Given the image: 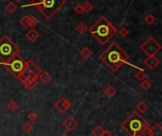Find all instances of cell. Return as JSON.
Segmentation results:
<instances>
[{"label":"cell","mask_w":162,"mask_h":136,"mask_svg":"<svg viewBox=\"0 0 162 136\" xmlns=\"http://www.w3.org/2000/svg\"><path fill=\"white\" fill-rule=\"evenodd\" d=\"M100 59L109 68L111 72H117L122 65L129 63V55L116 42L111 43L109 47L100 54Z\"/></svg>","instance_id":"cell-1"},{"label":"cell","mask_w":162,"mask_h":136,"mask_svg":"<svg viewBox=\"0 0 162 136\" xmlns=\"http://www.w3.org/2000/svg\"><path fill=\"white\" fill-rule=\"evenodd\" d=\"M88 31L101 45H105L118 30L105 16H102L89 28Z\"/></svg>","instance_id":"cell-2"},{"label":"cell","mask_w":162,"mask_h":136,"mask_svg":"<svg viewBox=\"0 0 162 136\" xmlns=\"http://www.w3.org/2000/svg\"><path fill=\"white\" fill-rule=\"evenodd\" d=\"M66 4V0H31L30 3L22 5L21 8L34 7L46 19L53 17Z\"/></svg>","instance_id":"cell-3"},{"label":"cell","mask_w":162,"mask_h":136,"mask_svg":"<svg viewBox=\"0 0 162 136\" xmlns=\"http://www.w3.org/2000/svg\"><path fill=\"white\" fill-rule=\"evenodd\" d=\"M147 124L139 112H133L121 124V128L130 136H138Z\"/></svg>","instance_id":"cell-4"},{"label":"cell","mask_w":162,"mask_h":136,"mask_svg":"<svg viewBox=\"0 0 162 136\" xmlns=\"http://www.w3.org/2000/svg\"><path fill=\"white\" fill-rule=\"evenodd\" d=\"M2 65L16 79H20L27 72V61L19 54L15 55L14 57L6 62H2Z\"/></svg>","instance_id":"cell-5"},{"label":"cell","mask_w":162,"mask_h":136,"mask_svg":"<svg viewBox=\"0 0 162 136\" xmlns=\"http://www.w3.org/2000/svg\"><path fill=\"white\" fill-rule=\"evenodd\" d=\"M19 47L7 35H4L0 38V60L6 62L15 55L19 54Z\"/></svg>","instance_id":"cell-6"},{"label":"cell","mask_w":162,"mask_h":136,"mask_svg":"<svg viewBox=\"0 0 162 136\" xmlns=\"http://www.w3.org/2000/svg\"><path fill=\"white\" fill-rule=\"evenodd\" d=\"M139 49L147 56H154L161 51L162 47L153 36H149L147 40L139 46Z\"/></svg>","instance_id":"cell-7"},{"label":"cell","mask_w":162,"mask_h":136,"mask_svg":"<svg viewBox=\"0 0 162 136\" xmlns=\"http://www.w3.org/2000/svg\"><path fill=\"white\" fill-rule=\"evenodd\" d=\"M37 79L38 77H36L35 75H33L32 73H28V72H26L23 76L20 78L21 82L23 83V85L28 89V90H32L34 87H36L37 85Z\"/></svg>","instance_id":"cell-8"},{"label":"cell","mask_w":162,"mask_h":136,"mask_svg":"<svg viewBox=\"0 0 162 136\" xmlns=\"http://www.w3.org/2000/svg\"><path fill=\"white\" fill-rule=\"evenodd\" d=\"M54 107L59 111L60 113H63V112H66L67 111H68L70 109L71 102L67 98L62 97L54 104Z\"/></svg>","instance_id":"cell-9"},{"label":"cell","mask_w":162,"mask_h":136,"mask_svg":"<svg viewBox=\"0 0 162 136\" xmlns=\"http://www.w3.org/2000/svg\"><path fill=\"white\" fill-rule=\"evenodd\" d=\"M27 72L32 73L36 77H39V75L41 73V69L33 61L29 59V60H27Z\"/></svg>","instance_id":"cell-10"},{"label":"cell","mask_w":162,"mask_h":136,"mask_svg":"<svg viewBox=\"0 0 162 136\" xmlns=\"http://www.w3.org/2000/svg\"><path fill=\"white\" fill-rule=\"evenodd\" d=\"M143 63L149 70L153 71L159 65L160 61L155 55H154V56H147V58L143 61Z\"/></svg>","instance_id":"cell-11"},{"label":"cell","mask_w":162,"mask_h":136,"mask_svg":"<svg viewBox=\"0 0 162 136\" xmlns=\"http://www.w3.org/2000/svg\"><path fill=\"white\" fill-rule=\"evenodd\" d=\"M63 126L68 130L72 131L78 127V121L73 116H68L66 120L63 121Z\"/></svg>","instance_id":"cell-12"},{"label":"cell","mask_w":162,"mask_h":136,"mask_svg":"<svg viewBox=\"0 0 162 136\" xmlns=\"http://www.w3.org/2000/svg\"><path fill=\"white\" fill-rule=\"evenodd\" d=\"M26 37L30 41V42H35L39 37H40V33L34 30L33 28H31L27 33H26Z\"/></svg>","instance_id":"cell-13"},{"label":"cell","mask_w":162,"mask_h":136,"mask_svg":"<svg viewBox=\"0 0 162 136\" xmlns=\"http://www.w3.org/2000/svg\"><path fill=\"white\" fill-rule=\"evenodd\" d=\"M150 136H162V127L160 124L156 123L150 128Z\"/></svg>","instance_id":"cell-14"},{"label":"cell","mask_w":162,"mask_h":136,"mask_svg":"<svg viewBox=\"0 0 162 136\" xmlns=\"http://www.w3.org/2000/svg\"><path fill=\"white\" fill-rule=\"evenodd\" d=\"M38 78H39V79H40V81H41L43 84H45V85L48 84V83L52 80V76H51V74H50V73H48V72L41 73Z\"/></svg>","instance_id":"cell-15"},{"label":"cell","mask_w":162,"mask_h":136,"mask_svg":"<svg viewBox=\"0 0 162 136\" xmlns=\"http://www.w3.org/2000/svg\"><path fill=\"white\" fill-rule=\"evenodd\" d=\"M117 93V90L115 89V87L113 85H108L105 90H104V94L108 97V98H112L115 96V94Z\"/></svg>","instance_id":"cell-16"},{"label":"cell","mask_w":162,"mask_h":136,"mask_svg":"<svg viewBox=\"0 0 162 136\" xmlns=\"http://www.w3.org/2000/svg\"><path fill=\"white\" fill-rule=\"evenodd\" d=\"M80 54L83 58L84 59H89L92 55V52L88 47H84L81 51H80Z\"/></svg>","instance_id":"cell-17"},{"label":"cell","mask_w":162,"mask_h":136,"mask_svg":"<svg viewBox=\"0 0 162 136\" xmlns=\"http://www.w3.org/2000/svg\"><path fill=\"white\" fill-rule=\"evenodd\" d=\"M7 109L11 112H15L18 109V104L16 103V101L14 99H12L9 103L7 104Z\"/></svg>","instance_id":"cell-18"},{"label":"cell","mask_w":162,"mask_h":136,"mask_svg":"<svg viewBox=\"0 0 162 136\" xmlns=\"http://www.w3.org/2000/svg\"><path fill=\"white\" fill-rule=\"evenodd\" d=\"M5 10L7 13H9L10 14H13L16 12L17 10V6L13 3V2H9L6 6H5Z\"/></svg>","instance_id":"cell-19"},{"label":"cell","mask_w":162,"mask_h":136,"mask_svg":"<svg viewBox=\"0 0 162 136\" xmlns=\"http://www.w3.org/2000/svg\"><path fill=\"white\" fill-rule=\"evenodd\" d=\"M137 110H138L137 112H145L148 110V104L145 101L142 100L137 105Z\"/></svg>","instance_id":"cell-20"},{"label":"cell","mask_w":162,"mask_h":136,"mask_svg":"<svg viewBox=\"0 0 162 136\" xmlns=\"http://www.w3.org/2000/svg\"><path fill=\"white\" fill-rule=\"evenodd\" d=\"M76 30H77V32L79 33V35H84V33L88 30V28L85 26V24L84 23H80L79 25H77V27H76Z\"/></svg>","instance_id":"cell-21"},{"label":"cell","mask_w":162,"mask_h":136,"mask_svg":"<svg viewBox=\"0 0 162 136\" xmlns=\"http://www.w3.org/2000/svg\"><path fill=\"white\" fill-rule=\"evenodd\" d=\"M134 76H135V78H136L137 80H139V81H140V82H141V81H143L144 79H146V76H147V75H146L145 72H144V71H142V70L140 69V70H139V71H138V73H135V75H134Z\"/></svg>","instance_id":"cell-22"},{"label":"cell","mask_w":162,"mask_h":136,"mask_svg":"<svg viewBox=\"0 0 162 136\" xmlns=\"http://www.w3.org/2000/svg\"><path fill=\"white\" fill-rule=\"evenodd\" d=\"M144 22H145L147 25L152 26V25L154 24V22H155V17H154V14H147V15L144 17Z\"/></svg>","instance_id":"cell-23"},{"label":"cell","mask_w":162,"mask_h":136,"mask_svg":"<svg viewBox=\"0 0 162 136\" xmlns=\"http://www.w3.org/2000/svg\"><path fill=\"white\" fill-rule=\"evenodd\" d=\"M22 130L26 133H30L32 130H33V126L31 125V123L27 122L22 126Z\"/></svg>","instance_id":"cell-24"},{"label":"cell","mask_w":162,"mask_h":136,"mask_svg":"<svg viewBox=\"0 0 162 136\" xmlns=\"http://www.w3.org/2000/svg\"><path fill=\"white\" fill-rule=\"evenodd\" d=\"M28 20H29V15H28V14H25L21 19H20V24L22 25V27H24L25 29H27V28H29V26H28Z\"/></svg>","instance_id":"cell-25"},{"label":"cell","mask_w":162,"mask_h":136,"mask_svg":"<svg viewBox=\"0 0 162 136\" xmlns=\"http://www.w3.org/2000/svg\"><path fill=\"white\" fill-rule=\"evenodd\" d=\"M104 129L101 126H98V127H96V128L93 129L92 134H93V136H102L103 133H104Z\"/></svg>","instance_id":"cell-26"},{"label":"cell","mask_w":162,"mask_h":136,"mask_svg":"<svg viewBox=\"0 0 162 136\" xmlns=\"http://www.w3.org/2000/svg\"><path fill=\"white\" fill-rule=\"evenodd\" d=\"M83 10H84V13H90L92 10H93V5L90 3V2H88V1H86V2H84L83 5Z\"/></svg>","instance_id":"cell-27"},{"label":"cell","mask_w":162,"mask_h":136,"mask_svg":"<svg viewBox=\"0 0 162 136\" xmlns=\"http://www.w3.org/2000/svg\"><path fill=\"white\" fill-rule=\"evenodd\" d=\"M151 86H152V84H151V82L149 81V80H147V79H144L143 81H141V84H140V87H141V89L142 90H149L150 89H151Z\"/></svg>","instance_id":"cell-28"},{"label":"cell","mask_w":162,"mask_h":136,"mask_svg":"<svg viewBox=\"0 0 162 136\" xmlns=\"http://www.w3.org/2000/svg\"><path fill=\"white\" fill-rule=\"evenodd\" d=\"M138 136H150V126H149V124H147L143 128V129L139 132V134Z\"/></svg>","instance_id":"cell-29"},{"label":"cell","mask_w":162,"mask_h":136,"mask_svg":"<svg viewBox=\"0 0 162 136\" xmlns=\"http://www.w3.org/2000/svg\"><path fill=\"white\" fill-rule=\"evenodd\" d=\"M38 24V19L34 16L29 15V20H28V26L30 28H34Z\"/></svg>","instance_id":"cell-30"},{"label":"cell","mask_w":162,"mask_h":136,"mask_svg":"<svg viewBox=\"0 0 162 136\" xmlns=\"http://www.w3.org/2000/svg\"><path fill=\"white\" fill-rule=\"evenodd\" d=\"M28 118L30 122H34L38 119V114L35 112H30L28 115Z\"/></svg>","instance_id":"cell-31"},{"label":"cell","mask_w":162,"mask_h":136,"mask_svg":"<svg viewBox=\"0 0 162 136\" xmlns=\"http://www.w3.org/2000/svg\"><path fill=\"white\" fill-rule=\"evenodd\" d=\"M119 35L121 36V37H126V36H128L129 35V30H128V29L126 28V27H122L119 30Z\"/></svg>","instance_id":"cell-32"},{"label":"cell","mask_w":162,"mask_h":136,"mask_svg":"<svg viewBox=\"0 0 162 136\" xmlns=\"http://www.w3.org/2000/svg\"><path fill=\"white\" fill-rule=\"evenodd\" d=\"M74 12L77 14H82L83 13H84V10H83V6L82 5H77V6H75V8H74Z\"/></svg>","instance_id":"cell-33"},{"label":"cell","mask_w":162,"mask_h":136,"mask_svg":"<svg viewBox=\"0 0 162 136\" xmlns=\"http://www.w3.org/2000/svg\"><path fill=\"white\" fill-rule=\"evenodd\" d=\"M102 136H111V133L108 131V130H104V133H103V135Z\"/></svg>","instance_id":"cell-34"},{"label":"cell","mask_w":162,"mask_h":136,"mask_svg":"<svg viewBox=\"0 0 162 136\" xmlns=\"http://www.w3.org/2000/svg\"><path fill=\"white\" fill-rule=\"evenodd\" d=\"M61 136H69V135H68V133H63V134H62Z\"/></svg>","instance_id":"cell-35"},{"label":"cell","mask_w":162,"mask_h":136,"mask_svg":"<svg viewBox=\"0 0 162 136\" xmlns=\"http://www.w3.org/2000/svg\"><path fill=\"white\" fill-rule=\"evenodd\" d=\"M15 2H19V1H21V0H14Z\"/></svg>","instance_id":"cell-36"},{"label":"cell","mask_w":162,"mask_h":136,"mask_svg":"<svg viewBox=\"0 0 162 136\" xmlns=\"http://www.w3.org/2000/svg\"><path fill=\"white\" fill-rule=\"evenodd\" d=\"M1 65H2V62H1V61H0V67H1Z\"/></svg>","instance_id":"cell-37"}]
</instances>
